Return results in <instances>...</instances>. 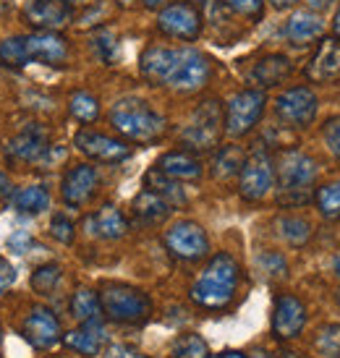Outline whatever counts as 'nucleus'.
Instances as JSON below:
<instances>
[{"label": "nucleus", "instance_id": "obj_49", "mask_svg": "<svg viewBox=\"0 0 340 358\" xmlns=\"http://www.w3.org/2000/svg\"><path fill=\"white\" fill-rule=\"evenodd\" d=\"M332 31H335V37H340V8L335 10V16H332Z\"/></svg>", "mask_w": 340, "mask_h": 358}, {"label": "nucleus", "instance_id": "obj_8", "mask_svg": "<svg viewBox=\"0 0 340 358\" xmlns=\"http://www.w3.org/2000/svg\"><path fill=\"white\" fill-rule=\"evenodd\" d=\"M204 27L199 6L189 0H170L168 6L157 10V31L168 40L197 42Z\"/></svg>", "mask_w": 340, "mask_h": 358}, {"label": "nucleus", "instance_id": "obj_22", "mask_svg": "<svg viewBox=\"0 0 340 358\" xmlns=\"http://www.w3.org/2000/svg\"><path fill=\"white\" fill-rule=\"evenodd\" d=\"M84 230L100 241H118L129 233V220L123 217V212L113 204H102L97 212H92L84 220Z\"/></svg>", "mask_w": 340, "mask_h": 358}, {"label": "nucleus", "instance_id": "obj_18", "mask_svg": "<svg viewBox=\"0 0 340 358\" xmlns=\"http://www.w3.org/2000/svg\"><path fill=\"white\" fill-rule=\"evenodd\" d=\"M24 19L34 31H58L73 21V8L63 0H27Z\"/></svg>", "mask_w": 340, "mask_h": 358}, {"label": "nucleus", "instance_id": "obj_11", "mask_svg": "<svg viewBox=\"0 0 340 358\" xmlns=\"http://www.w3.org/2000/svg\"><path fill=\"white\" fill-rule=\"evenodd\" d=\"M320 113V97L311 87H288L275 100V115L288 129H309Z\"/></svg>", "mask_w": 340, "mask_h": 358}, {"label": "nucleus", "instance_id": "obj_20", "mask_svg": "<svg viewBox=\"0 0 340 358\" xmlns=\"http://www.w3.org/2000/svg\"><path fill=\"white\" fill-rule=\"evenodd\" d=\"M176 58H178V48L150 45L139 58L141 79L147 81L150 87H165L170 71H173V66H176Z\"/></svg>", "mask_w": 340, "mask_h": 358}, {"label": "nucleus", "instance_id": "obj_21", "mask_svg": "<svg viewBox=\"0 0 340 358\" xmlns=\"http://www.w3.org/2000/svg\"><path fill=\"white\" fill-rule=\"evenodd\" d=\"M290 73H293V63H290L288 55L270 52V55H264L251 66L246 79L257 90H270V87H281L283 81H288Z\"/></svg>", "mask_w": 340, "mask_h": 358}, {"label": "nucleus", "instance_id": "obj_35", "mask_svg": "<svg viewBox=\"0 0 340 358\" xmlns=\"http://www.w3.org/2000/svg\"><path fill=\"white\" fill-rule=\"evenodd\" d=\"M60 280H63V272H60L58 264H42L31 275V288L37 290L40 296H50V293L58 290Z\"/></svg>", "mask_w": 340, "mask_h": 358}, {"label": "nucleus", "instance_id": "obj_33", "mask_svg": "<svg viewBox=\"0 0 340 358\" xmlns=\"http://www.w3.org/2000/svg\"><path fill=\"white\" fill-rule=\"evenodd\" d=\"M314 201L325 220H340V178L322 183L314 194Z\"/></svg>", "mask_w": 340, "mask_h": 358}, {"label": "nucleus", "instance_id": "obj_7", "mask_svg": "<svg viewBox=\"0 0 340 358\" xmlns=\"http://www.w3.org/2000/svg\"><path fill=\"white\" fill-rule=\"evenodd\" d=\"M278 183V170L270 152L254 150L246 155L239 173V194L243 201H262L267 199Z\"/></svg>", "mask_w": 340, "mask_h": 358}, {"label": "nucleus", "instance_id": "obj_36", "mask_svg": "<svg viewBox=\"0 0 340 358\" xmlns=\"http://www.w3.org/2000/svg\"><path fill=\"white\" fill-rule=\"evenodd\" d=\"M314 348L322 358H340V324H325L314 338Z\"/></svg>", "mask_w": 340, "mask_h": 358}, {"label": "nucleus", "instance_id": "obj_5", "mask_svg": "<svg viewBox=\"0 0 340 358\" xmlns=\"http://www.w3.org/2000/svg\"><path fill=\"white\" fill-rule=\"evenodd\" d=\"M102 314L118 324H141L152 314V301L144 290L123 282H105L100 290Z\"/></svg>", "mask_w": 340, "mask_h": 358}, {"label": "nucleus", "instance_id": "obj_10", "mask_svg": "<svg viewBox=\"0 0 340 358\" xmlns=\"http://www.w3.org/2000/svg\"><path fill=\"white\" fill-rule=\"evenodd\" d=\"M212 76V63L204 52L194 50V48H178V58L176 66L170 71L165 87L178 94H194L207 87Z\"/></svg>", "mask_w": 340, "mask_h": 358}, {"label": "nucleus", "instance_id": "obj_47", "mask_svg": "<svg viewBox=\"0 0 340 358\" xmlns=\"http://www.w3.org/2000/svg\"><path fill=\"white\" fill-rule=\"evenodd\" d=\"M170 0H141V6L144 8H150V10H160L162 6H168Z\"/></svg>", "mask_w": 340, "mask_h": 358}, {"label": "nucleus", "instance_id": "obj_50", "mask_svg": "<svg viewBox=\"0 0 340 358\" xmlns=\"http://www.w3.org/2000/svg\"><path fill=\"white\" fill-rule=\"evenodd\" d=\"M66 6H71V8H76V6H87V3H92V0H63Z\"/></svg>", "mask_w": 340, "mask_h": 358}, {"label": "nucleus", "instance_id": "obj_51", "mask_svg": "<svg viewBox=\"0 0 340 358\" xmlns=\"http://www.w3.org/2000/svg\"><path fill=\"white\" fill-rule=\"evenodd\" d=\"M332 272H335V278L340 280V254L335 259H332Z\"/></svg>", "mask_w": 340, "mask_h": 358}, {"label": "nucleus", "instance_id": "obj_40", "mask_svg": "<svg viewBox=\"0 0 340 358\" xmlns=\"http://www.w3.org/2000/svg\"><path fill=\"white\" fill-rule=\"evenodd\" d=\"M50 236L58 241V243H73V236H76V225H73V220L66 217V215H52Z\"/></svg>", "mask_w": 340, "mask_h": 358}, {"label": "nucleus", "instance_id": "obj_46", "mask_svg": "<svg viewBox=\"0 0 340 358\" xmlns=\"http://www.w3.org/2000/svg\"><path fill=\"white\" fill-rule=\"evenodd\" d=\"M267 3H270L275 10H288V8H293L299 0H267Z\"/></svg>", "mask_w": 340, "mask_h": 358}, {"label": "nucleus", "instance_id": "obj_55", "mask_svg": "<svg viewBox=\"0 0 340 358\" xmlns=\"http://www.w3.org/2000/svg\"><path fill=\"white\" fill-rule=\"evenodd\" d=\"M210 358H220V356H210Z\"/></svg>", "mask_w": 340, "mask_h": 358}, {"label": "nucleus", "instance_id": "obj_44", "mask_svg": "<svg viewBox=\"0 0 340 358\" xmlns=\"http://www.w3.org/2000/svg\"><path fill=\"white\" fill-rule=\"evenodd\" d=\"M13 282H16V269L8 264V259L0 257V296H3Z\"/></svg>", "mask_w": 340, "mask_h": 358}, {"label": "nucleus", "instance_id": "obj_14", "mask_svg": "<svg viewBox=\"0 0 340 358\" xmlns=\"http://www.w3.org/2000/svg\"><path fill=\"white\" fill-rule=\"evenodd\" d=\"M21 332H24L27 343L34 345L37 350H50V348H55L58 343H63V329H60L58 317L45 306L31 308L29 314L24 317Z\"/></svg>", "mask_w": 340, "mask_h": 358}, {"label": "nucleus", "instance_id": "obj_37", "mask_svg": "<svg viewBox=\"0 0 340 358\" xmlns=\"http://www.w3.org/2000/svg\"><path fill=\"white\" fill-rule=\"evenodd\" d=\"M222 6H225L230 13L241 16V19L257 24V21H262V16H264L267 0H222Z\"/></svg>", "mask_w": 340, "mask_h": 358}, {"label": "nucleus", "instance_id": "obj_16", "mask_svg": "<svg viewBox=\"0 0 340 358\" xmlns=\"http://www.w3.org/2000/svg\"><path fill=\"white\" fill-rule=\"evenodd\" d=\"M100 186V173L94 165H73V168L63 176V183H60V196L66 201V207L79 209L84 207L87 201L94 196V191Z\"/></svg>", "mask_w": 340, "mask_h": 358}, {"label": "nucleus", "instance_id": "obj_9", "mask_svg": "<svg viewBox=\"0 0 340 358\" xmlns=\"http://www.w3.org/2000/svg\"><path fill=\"white\" fill-rule=\"evenodd\" d=\"M264 105H267L264 90L249 87V90L236 92L225 108V134L230 139H241V136L251 134L264 113Z\"/></svg>", "mask_w": 340, "mask_h": 358}, {"label": "nucleus", "instance_id": "obj_1", "mask_svg": "<svg viewBox=\"0 0 340 358\" xmlns=\"http://www.w3.org/2000/svg\"><path fill=\"white\" fill-rule=\"evenodd\" d=\"M239 282H241L239 262L230 257L228 251H220V254L210 257V262L204 264L199 278L194 280V285H191L189 296L204 311H220V308L233 303Z\"/></svg>", "mask_w": 340, "mask_h": 358}, {"label": "nucleus", "instance_id": "obj_12", "mask_svg": "<svg viewBox=\"0 0 340 358\" xmlns=\"http://www.w3.org/2000/svg\"><path fill=\"white\" fill-rule=\"evenodd\" d=\"M165 249L180 262H199L210 254V238L199 222L178 220L165 230Z\"/></svg>", "mask_w": 340, "mask_h": 358}, {"label": "nucleus", "instance_id": "obj_27", "mask_svg": "<svg viewBox=\"0 0 340 358\" xmlns=\"http://www.w3.org/2000/svg\"><path fill=\"white\" fill-rule=\"evenodd\" d=\"M10 207L19 215H42L45 209H50V191L45 186H24L10 194Z\"/></svg>", "mask_w": 340, "mask_h": 358}, {"label": "nucleus", "instance_id": "obj_42", "mask_svg": "<svg viewBox=\"0 0 340 358\" xmlns=\"http://www.w3.org/2000/svg\"><path fill=\"white\" fill-rule=\"evenodd\" d=\"M31 233L29 230H13L8 236V241H6V246H8V251H13V254H19V257H24L27 251L31 249Z\"/></svg>", "mask_w": 340, "mask_h": 358}, {"label": "nucleus", "instance_id": "obj_30", "mask_svg": "<svg viewBox=\"0 0 340 358\" xmlns=\"http://www.w3.org/2000/svg\"><path fill=\"white\" fill-rule=\"evenodd\" d=\"M243 159H246V155H243L241 147L225 144V147L218 150V155L212 159V176L218 180H228V178H233V176H239Z\"/></svg>", "mask_w": 340, "mask_h": 358}, {"label": "nucleus", "instance_id": "obj_38", "mask_svg": "<svg viewBox=\"0 0 340 358\" xmlns=\"http://www.w3.org/2000/svg\"><path fill=\"white\" fill-rule=\"evenodd\" d=\"M92 48H94V52L102 58V63L113 66L115 58H118V37H115V31L100 29L92 37Z\"/></svg>", "mask_w": 340, "mask_h": 358}, {"label": "nucleus", "instance_id": "obj_43", "mask_svg": "<svg viewBox=\"0 0 340 358\" xmlns=\"http://www.w3.org/2000/svg\"><path fill=\"white\" fill-rule=\"evenodd\" d=\"M105 358H150V356H144L141 350L131 348V345L115 343V345H108V348H105Z\"/></svg>", "mask_w": 340, "mask_h": 358}, {"label": "nucleus", "instance_id": "obj_24", "mask_svg": "<svg viewBox=\"0 0 340 358\" xmlns=\"http://www.w3.org/2000/svg\"><path fill=\"white\" fill-rule=\"evenodd\" d=\"M131 212H134L139 225H160L170 217L173 204L168 199H162L160 194H155L152 189H141L131 201Z\"/></svg>", "mask_w": 340, "mask_h": 358}, {"label": "nucleus", "instance_id": "obj_34", "mask_svg": "<svg viewBox=\"0 0 340 358\" xmlns=\"http://www.w3.org/2000/svg\"><path fill=\"white\" fill-rule=\"evenodd\" d=\"M170 358H210V348H207L204 338L189 332V335H180V338L173 343Z\"/></svg>", "mask_w": 340, "mask_h": 358}, {"label": "nucleus", "instance_id": "obj_26", "mask_svg": "<svg viewBox=\"0 0 340 358\" xmlns=\"http://www.w3.org/2000/svg\"><path fill=\"white\" fill-rule=\"evenodd\" d=\"M105 340H108V332L102 327V322H84L76 329L63 335V343L81 356H97L105 345Z\"/></svg>", "mask_w": 340, "mask_h": 358}, {"label": "nucleus", "instance_id": "obj_25", "mask_svg": "<svg viewBox=\"0 0 340 358\" xmlns=\"http://www.w3.org/2000/svg\"><path fill=\"white\" fill-rule=\"evenodd\" d=\"M155 168L160 170V173H165V176L173 180H199L201 173H204L201 162L194 157V152H189V150L165 152V155L157 159Z\"/></svg>", "mask_w": 340, "mask_h": 358}, {"label": "nucleus", "instance_id": "obj_32", "mask_svg": "<svg viewBox=\"0 0 340 358\" xmlns=\"http://www.w3.org/2000/svg\"><path fill=\"white\" fill-rule=\"evenodd\" d=\"M69 113L73 120H79V123H94V120L100 118V100H97V94H92L87 90H79L73 92L69 97Z\"/></svg>", "mask_w": 340, "mask_h": 358}, {"label": "nucleus", "instance_id": "obj_48", "mask_svg": "<svg viewBox=\"0 0 340 358\" xmlns=\"http://www.w3.org/2000/svg\"><path fill=\"white\" fill-rule=\"evenodd\" d=\"M220 358H249L246 353H241V350H222Z\"/></svg>", "mask_w": 340, "mask_h": 358}, {"label": "nucleus", "instance_id": "obj_6", "mask_svg": "<svg viewBox=\"0 0 340 358\" xmlns=\"http://www.w3.org/2000/svg\"><path fill=\"white\" fill-rule=\"evenodd\" d=\"M225 131V113L220 100H207L194 110L191 123L180 131V144L189 152H210L220 144V134Z\"/></svg>", "mask_w": 340, "mask_h": 358}, {"label": "nucleus", "instance_id": "obj_3", "mask_svg": "<svg viewBox=\"0 0 340 358\" xmlns=\"http://www.w3.org/2000/svg\"><path fill=\"white\" fill-rule=\"evenodd\" d=\"M111 126L126 141L152 144L168 131V120L141 97H123L111 108Z\"/></svg>", "mask_w": 340, "mask_h": 358}, {"label": "nucleus", "instance_id": "obj_19", "mask_svg": "<svg viewBox=\"0 0 340 358\" xmlns=\"http://www.w3.org/2000/svg\"><path fill=\"white\" fill-rule=\"evenodd\" d=\"M306 79L311 84H327L340 79V37H325L306 63Z\"/></svg>", "mask_w": 340, "mask_h": 358}, {"label": "nucleus", "instance_id": "obj_15", "mask_svg": "<svg viewBox=\"0 0 340 358\" xmlns=\"http://www.w3.org/2000/svg\"><path fill=\"white\" fill-rule=\"evenodd\" d=\"M306 327V306L301 299L281 293L272 306V335L278 340H296Z\"/></svg>", "mask_w": 340, "mask_h": 358}, {"label": "nucleus", "instance_id": "obj_41", "mask_svg": "<svg viewBox=\"0 0 340 358\" xmlns=\"http://www.w3.org/2000/svg\"><path fill=\"white\" fill-rule=\"evenodd\" d=\"M322 139H325V147L330 150L332 157L340 159V115H332V118L325 120V126H322Z\"/></svg>", "mask_w": 340, "mask_h": 358}, {"label": "nucleus", "instance_id": "obj_29", "mask_svg": "<svg viewBox=\"0 0 340 358\" xmlns=\"http://www.w3.org/2000/svg\"><path fill=\"white\" fill-rule=\"evenodd\" d=\"M144 189H152L155 194H160L162 199H168L170 204H173V209L176 207H183L186 204V191H183V186H180V180H173L168 178L165 173H160L157 168H152L147 176H144Z\"/></svg>", "mask_w": 340, "mask_h": 358}, {"label": "nucleus", "instance_id": "obj_45", "mask_svg": "<svg viewBox=\"0 0 340 358\" xmlns=\"http://www.w3.org/2000/svg\"><path fill=\"white\" fill-rule=\"evenodd\" d=\"M13 189H10V178L0 170V196H10Z\"/></svg>", "mask_w": 340, "mask_h": 358}, {"label": "nucleus", "instance_id": "obj_17", "mask_svg": "<svg viewBox=\"0 0 340 358\" xmlns=\"http://www.w3.org/2000/svg\"><path fill=\"white\" fill-rule=\"evenodd\" d=\"M48 150H50V134L40 123H31L6 141V157L13 162H24V165L40 162Z\"/></svg>", "mask_w": 340, "mask_h": 358}, {"label": "nucleus", "instance_id": "obj_23", "mask_svg": "<svg viewBox=\"0 0 340 358\" xmlns=\"http://www.w3.org/2000/svg\"><path fill=\"white\" fill-rule=\"evenodd\" d=\"M285 40L290 45H309L314 42L317 37H322V31H325V21L322 16L317 13L314 8H301V10H293L285 21Z\"/></svg>", "mask_w": 340, "mask_h": 358}, {"label": "nucleus", "instance_id": "obj_4", "mask_svg": "<svg viewBox=\"0 0 340 358\" xmlns=\"http://www.w3.org/2000/svg\"><path fill=\"white\" fill-rule=\"evenodd\" d=\"M278 170V199L281 204L288 207H299L304 201H309L311 189H314V180H317V159L299 150L283 152L281 159L275 162Z\"/></svg>", "mask_w": 340, "mask_h": 358}, {"label": "nucleus", "instance_id": "obj_39", "mask_svg": "<svg viewBox=\"0 0 340 358\" xmlns=\"http://www.w3.org/2000/svg\"><path fill=\"white\" fill-rule=\"evenodd\" d=\"M257 264H260V269L267 278H285V272H288V262H285V257L278 254V251H264V254L257 259Z\"/></svg>", "mask_w": 340, "mask_h": 358}, {"label": "nucleus", "instance_id": "obj_2", "mask_svg": "<svg viewBox=\"0 0 340 358\" xmlns=\"http://www.w3.org/2000/svg\"><path fill=\"white\" fill-rule=\"evenodd\" d=\"M69 55V42L58 31H31V34H19L0 42V63L8 69H24L27 63L60 69L66 66Z\"/></svg>", "mask_w": 340, "mask_h": 358}, {"label": "nucleus", "instance_id": "obj_52", "mask_svg": "<svg viewBox=\"0 0 340 358\" xmlns=\"http://www.w3.org/2000/svg\"><path fill=\"white\" fill-rule=\"evenodd\" d=\"M120 8H129V6H134V0H115Z\"/></svg>", "mask_w": 340, "mask_h": 358}, {"label": "nucleus", "instance_id": "obj_13", "mask_svg": "<svg viewBox=\"0 0 340 358\" xmlns=\"http://www.w3.org/2000/svg\"><path fill=\"white\" fill-rule=\"evenodd\" d=\"M73 144H76V150L84 157L102 162V165H118L123 159H129L131 152H134L123 139H115V136H108V134H100V131H92V129L76 131Z\"/></svg>", "mask_w": 340, "mask_h": 358}, {"label": "nucleus", "instance_id": "obj_28", "mask_svg": "<svg viewBox=\"0 0 340 358\" xmlns=\"http://www.w3.org/2000/svg\"><path fill=\"white\" fill-rule=\"evenodd\" d=\"M71 317L79 324L84 322H102V303L100 293L92 288H76V293L71 296Z\"/></svg>", "mask_w": 340, "mask_h": 358}, {"label": "nucleus", "instance_id": "obj_31", "mask_svg": "<svg viewBox=\"0 0 340 358\" xmlns=\"http://www.w3.org/2000/svg\"><path fill=\"white\" fill-rule=\"evenodd\" d=\"M275 228H278V236H281L288 246H306L311 238V222L309 220L299 217V215H283L278 222H275Z\"/></svg>", "mask_w": 340, "mask_h": 358}, {"label": "nucleus", "instance_id": "obj_53", "mask_svg": "<svg viewBox=\"0 0 340 358\" xmlns=\"http://www.w3.org/2000/svg\"><path fill=\"white\" fill-rule=\"evenodd\" d=\"M189 3H194V6H207L210 0H189Z\"/></svg>", "mask_w": 340, "mask_h": 358}, {"label": "nucleus", "instance_id": "obj_54", "mask_svg": "<svg viewBox=\"0 0 340 358\" xmlns=\"http://www.w3.org/2000/svg\"><path fill=\"white\" fill-rule=\"evenodd\" d=\"M257 358H272V356H270V353H262V350H260V353H257Z\"/></svg>", "mask_w": 340, "mask_h": 358}]
</instances>
